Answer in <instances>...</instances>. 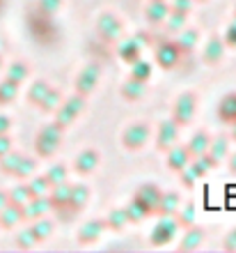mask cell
<instances>
[{
	"label": "cell",
	"mask_w": 236,
	"mask_h": 253,
	"mask_svg": "<svg viewBox=\"0 0 236 253\" xmlns=\"http://www.w3.org/2000/svg\"><path fill=\"white\" fill-rule=\"evenodd\" d=\"M21 154H12V157H5V161H2V170L5 173H14L16 168H19V164H21Z\"/></svg>",
	"instance_id": "cell-48"
},
{
	"label": "cell",
	"mask_w": 236,
	"mask_h": 253,
	"mask_svg": "<svg viewBox=\"0 0 236 253\" xmlns=\"http://www.w3.org/2000/svg\"><path fill=\"white\" fill-rule=\"evenodd\" d=\"M103 230H105V221H101V219L87 221L85 226H80V230H78V244H94L103 235Z\"/></svg>",
	"instance_id": "cell-14"
},
{
	"label": "cell",
	"mask_w": 236,
	"mask_h": 253,
	"mask_svg": "<svg viewBox=\"0 0 236 253\" xmlns=\"http://www.w3.org/2000/svg\"><path fill=\"white\" fill-rule=\"evenodd\" d=\"M218 120L225 125H234L236 122V92L225 94L220 104H218Z\"/></svg>",
	"instance_id": "cell-16"
},
{
	"label": "cell",
	"mask_w": 236,
	"mask_h": 253,
	"mask_svg": "<svg viewBox=\"0 0 236 253\" xmlns=\"http://www.w3.org/2000/svg\"><path fill=\"white\" fill-rule=\"evenodd\" d=\"M87 198H90V189L85 184H71V196H69V205L80 212L83 207L87 205Z\"/></svg>",
	"instance_id": "cell-25"
},
{
	"label": "cell",
	"mask_w": 236,
	"mask_h": 253,
	"mask_svg": "<svg viewBox=\"0 0 236 253\" xmlns=\"http://www.w3.org/2000/svg\"><path fill=\"white\" fill-rule=\"evenodd\" d=\"M30 233L34 235L37 242H46L53 233V223L48 219H44V216H41V219H34V223L30 226Z\"/></svg>",
	"instance_id": "cell-29"
},
{
	"label": "cell",
	"mask_w": 236,
	"mask_h": 253,
	"mask_svg": "<svg viewBox=\"0 0 236 253\" xmlns=\"http://www.w3.org/2000/svg\"><path fill=\"white\" fill-rule=\"evenodd\" d=\"M16 244H19L21 249H30V247H34V244H37L34 235L30 233V228H28V230H23V233L16 235Z\"/></svg>",
	"instance_id": "cell-45"
},
{
	"label": "cell",
	"mask_w": 236,
	"mask_h": 253,
	"mask_svg": "<svg viewBox=\"0 0 236 253\" xmlns=\"http://www.w3.org/2000/svg\"><path fill=\"white\" fill-rule=\"evenodd\" d=\"M99 76H101V67L97 65V62H92V65H87L83 72L78 74V79H76V92L78 94H92L94 87H97L99 83Z\"/></svg>",
	"instance_id": "cell-8"
},
{
	"label": "cell",
	"mask_w": 236,
	"mask_h": 253,
	"mask_svg": "<svg viewBox=\"0 0 236 253\" xmlns=\"http://www.w3.org/2000/svg\"><path fill=\"white\" fill-rule=\"evenodd\" d=\"M23 205H16V203H7L5 205V210H2V226L5 228H12V226H16L21 219H23V210H21Z\"/></svg>",
	"instance_id": "cell-28"
},
{
	"label": "cell",
	"mask_w": 236,
	"mask_h": 253,
	"mask_svg": "<svg viewBox=\"0 0 236 253\" xmlns=\"http://www.w3.org/2000/svg\"><path fill=\"white\" fill-rule=\"evenodd\" d=\"M99 161H101V157H99L97 150H94V147H87V150H83V152L76 157L73 168H76V173L78 175H90L94 168L99 166Z\"/></svg>",
	"instance_id": "cell-11"
},
{
	"label": "cell",
	"mask_w": 236,
	"mask_h": 253,
	"mask_svg": "<svg viewBox=\"0 0 236 253\" xmlns=\"http://www.w3.org/2000/svg\"><path fill=\"white\" fill-rule=\"evenodd\" d=\"M124 210H126V216H129V223H140V221H144L147 216H151V214L147 212V207H144L138 198H131V203H129Z\"/></svg>",
	"instance_id": "cell-27"
},
{
	"label": "cell",
	"mask_w": 236,
	"mask_h": 253,
	"mask_svg": "<svg viewBox=\"0 0 236 253\" xmlns=\"http://www.w3.org/2000/svg\"><path fill=\"white\" fill-rule=\"evenodd\" d=\"M26 187H28L30 198H37V196H46L48 189H51V182L46 180V175H39V177L30 180V184H26Z\"/></svg>",
	"instance_id": "cell-32"
},
{
	"label": "cell",
	"mask_w": 236,
	"mask_h": 253,
	"mask_svg": "<svg viewBox=\"0 0 236 253\" xmlns=\"http://www.w3.org/2000/svg\"><path fill=\"white\" fill-rule=\"evenodd\" d=\"M117 55H119V60H122V62H126V65H133L135 60H140V58H142V44H140L135 37H131V40H124L117 46Z\"/></svg>",
	"instance_id": "cell-12"
},
{
	"label": "cell",
	"mask_w": 236,
	"mask_h": 253,
	"mask_svg": "<svg viewBox=\"0 0 236 253\" xmlns=\"http://www.w3.org/2000/svg\"><path fill=\"white\" fill-rule=\"evenodd\" d=\"M174 216H177V221H179V226H181V228L193 226V223H195V203H193V200H190V203H186L184 210H181V212L177 210V214H174Z\"/></svg>",
	"instance_id": "cell-36"
},
{
	"label": "cell",
	"mask_w": 236,
	"mask_h": 253,
	"mask_svg": "<svg viewBox=\"0 0 236 253\" xmlns=\"http://www.w3.org/2000/svg\"><path fill=\"white\" fill-rule=\"evenodd\" d=\"M73 120H76V115H73L71 111H69V108L65 106V104H60V106L55 108V122H58V125L62 126V129H67V126L71 125Z\"/></svg>",
	"instance_id": "cell-39"
},
{
	"label": "cell",
	"mask_w": 236,
	"mask_h": 253,
	"mask_svg": "<svg viewBox=\"0 0 236 253\" xmlns=\"http://www.w3.org/2000/svg\"><path fill=\"white\" fill-rule=\"evenodd\" d=\"M9 147H12V140H9L5 133H2V136H0V157L9 152Z\"/></svg>",
	"instance_id": "cell-51"
},
{
	"label": "cell",
	"mask_w": 236,
	"mask_h": 253,
	"mask_svg": "<svg viewBox=\"0 0 236 253\" xmlns=\"http://www.w3.org/2000/svg\"><path fill=\"white\" fill-rule=\"evenodd\" d=\"M209 143H211V136L206 131H197L193 138H190V143L186 147H188L190 157H200V154H204L206 150H209Z\"/></svg>",
	"instance_id": "cell-24"
},
{
	"label": "cell",
	"mask_w": 236,
	"mask_h": 253,
	"mask_svg": "<svg viewBox=\"0 0 236 253\" xmlns=\"http://www.w3.org/2000/svg\"><path fill=\"white\" fill-rule=\"evenodd\" d=\"M23 219L28 221H34V219H41L46 216L48 210H51V203H48L46 196H37V198H30L28 203H23Z\"/></svg>",
	"instance_id": "cell-10"
},
{
	"label": "cell",
	"mask_w": 236,
	"mask_h": 253,
	"mask_svg": "<svg viewBox=\"0 0 236 253\" xmlns=\"http://www.w3.org/2000/svg\"><path fill=\"white\" fill-rule=\"evenodd\" d=\"M170 12H172V7L168 5L165 0H151L144 14H147V21H149V23H163Z\"/></svg>",
	"instance_id": "cell-21"
},
{
	"label": "cell",
	"mask_w": 236,
	"mask_h": 253,
	"mask_svg": "<svg viewBox=\"0 0 236 253\" xmlns=\"http://www.w3.org/2000/svg\"><path fill=\"white\" fill-rule=\"evenodd\" d=\"M126 223H129V216H126L124 207H122V210H112V212L108 214V219H105V228H110V230H115V233L124 230Z\"/></svg>",
	"instance_id": "cell-30"
},
{
	"label": "cell",
	"mask_w": 236,
	"mask_h": 253,
	"mask_svg": "<svg viewBox=\"0 0 236 253\" xmlns=\"http://www.w3.org/2000/svg\"><path fill=\"white\" fill-rule=\"evenodd\" d=\"M131 79H138V81H142V83H147V81L151 79V65L147 60H135L131 65Z\"/></svg>",
	"instance_id": "cell-34"
},
{
	"label": "cell",
	"mask_w": 236,
	"mask_h": 253,
	"mask_svg": "<svg viewBox=\"0 0 236 253\" xmlns=\"http://www.w3.org/2000/svg\"><path fill=\"white\" fill-rule=\"evenodd\" d=\"M190 166H193V170L197 173V177H204L211 168L218 166V161L213 159L209 152H204V154H200V157H193V159H190Z\"/></svg>",
	"instance_id": "cell-23"
},
{
	"label": "cell",
	"mask_w": 236,
	"mask_h": 253,
	"mask_svg": "<svg viewBox=\"0 0 236 253\" xmlns=\"http://www.w3.org/2000/svg\"><path fill=\"white\" fill-rule=\"evenodd\" d=\"M202 242H204V228H200V226L193 223V226L186 228V233H184V237H181L179 249H181V251H190V249H197Z\"/></svg>",
	"instance_id": "cell-20"
},
{
	"label": "cell",
	"mask_w": 236,
	"mask_h": 253,
	"mask_svg": "<svg viewBox=\"0 0 236 253\" xmlns=\"http://www.w3.org/2000/svg\"><path fill=\"white\" fill-rule=\"evenodd\" d=\"M197 40H200V30L197 28H181L179 30V35H177V44H179V48H181V53L184 55H190L193 53V48H195V44H197Z\"/></svg>",
	"instance_id": "cell-17"
},
{
	"label": "cell",
	"mask_w": 236,
	"mask_h": 253,
	"mask_svg": "<svg viewBox=\"0 0 236 253\" xmlns=\"http://www.w3.org/2000/svg\"><path fill=\"white\" fill-rule=\"evenodd\" d=\"M154 58H156L158 67L165 69V72H170V69H177L181 65L186 55L181 53V48L174 40H168V37H161L156 44V51H154Z\"/></svg>",
	"instance_id": "cell-1"
},
{
	"label": "cell",
	"mask_w": 236,
	"mask_h": 253,
	"mask_svg": "<svg viewBox=\"0 0 236 253\" xmlns=\"http://www.w3.org/2000/svg\"><path fill=\"white\" fill-rule=\"evenodd\" d=\"M230 173H232V175H236V152L230 157Z\"/></svg>",
	"instance_id": "cell-53"
},
{
	"label": "cell",
	"mask_w": 236,
	"mask_h": 253,
	"mask_svg": "<svg viewBox=\"0 0 236 253\" xmlns=\"http://www.w3.org/2000/svg\"><path fill=\"white\" fill-rule=\"evenodd\" d=\"M223 42H225V46H232V48H236V19L232 21L230 26H227V30H225V37H223Z\"/></svg>",
	"instance_id": "cell-47"
},
{
	"label": "cell",
	"mask_w": 236,
	"mask_h": 253,
	"mask_svg": "<svg viewBox=\"0 0 236 253\" xmlns=\"http://www.w3.org/2000/svg\"><path fill=\"white\" fill-rule=\"evenodd\" d=\"M69 196H71V184H67V182L51 187L46 193L48 203H51V210H55V207H60V205H67V203H69Z\"/></svg>",
	"instance_id": "cell-19"
},
{
	"label": "cell",
	"mask_w": 236,
	"mask_h": 253,
	"mask_svg": "<svg viewBox=\"0 0 236 253\" xmlns=\"http://www.w3.org/2000/svg\"><path fill=\"white\" fill-rule=\"evenodd\" d=\"M62 133H65V129H62L58 122H51V125H46L44 129H41L39 136H37V140H34L37 154H39L41 159H51L53 154L58 152Z\"/></svg>",
	"instance_id": "cell-2"
},
{
	"label": "cell",
	"mask_w": 236,
	"mask_h": 253,
	"mask_svg": "<svg viewBox=\"0 0 236 253\" xmlns=\"http://www.w3.org/2000/svg\"><path fill=\"white\" fill-rule=\"evenodd\" d=\"M161 196H163V191H161L156 184H140L138 191L133 193V198H138L140 203L147 207V212L149 214H156L158 203H161Z\"/></svg>",
	"instance_id": "cell-9"
},
{
	"label": "cell",
	"mask_w": 236,
	"mask_h": 253,
	"mask_svg": "<svg viewBox=\"0 0 236 253\" xmlns=\"http://www.w3.org/2000/svg\"><path fill=\"white\" fill-rule=\"evenodd\" d=\"M51 90V85H48L46 81H34L33 85H30V90H28V101L30 104H34V106H39L41 104V99L46 97V92Z\"/></svg>",
	"instance_id": "cell-31"
},
{
	"label": "cell",
	"mask_w": 236,
	"mask_h": 253,
	"mask_svg": "<svg viewBox=\"0 0 236 253\" xmlns=\"http://www.w3.org/2000/svg\"><path fill=\"white\" fill-rule=\"evenodd\" d=\"M9 203V198H7V193H0V212L5 210V205Z\"/></svg>",
	"instance_id": "cell-54"
},
{
	"label": "cell",
	"mask_w": 236,
	"mask_h": 253,
	"mask_svg": "<svg viewBox=\"0 0 236 253\" xmlns=\"http://www.w3.org/2000/svg\"><path fill=\"white\" fill-rule=\"evenodd\" d=\"M62 7V0H39V12L48 14V16H55Z\"/></svg>",
	"instance_id": "cell-43"
},
{
	"label": "cell",
	"mask_w": 236,
	"mask_h": 253,
	"mask_svg": "<svg viewBox=\"0 0 236 253\" xmlns=\"http://www.w3.org/2000/svg\"><path fill=\"white\" fill-rule=\"evenodd\" d=\"M186 19H188V14L172 9V12L168 14V19H165L168 21V23H165V30H168V33H179V30L186 26Z\"/></svg>",
	"instance_id": "cell-33"
},
{
	"label": "cell",
	"mask_w": 236,
	"mask_h": 253,
	"mask_svg": "<svg viewBox=\"0 0 236 253\" xmlns=\"http://www.w3.org/2000/svg\"><path fill=\"white\" fill-rule=\"evenodd\" d=\"M179 140V125L174 120H163L158 125V133H156V150L168 152L172 145H177Z\"/></svg>",
	"instance_id": "cell-7"
},
{
	"label": "cell",
	"mask_w": 236,
	"mask_h": 253,
	"mask_svg": "<svg viewBox=\"0 0 236 253\" xmlns=\"http://www.w3.org/2000/svg\"><path fill=\"white\" fill-rule=\"evenodd\" d=\"M16 97V83L7 79L2 85H0V101H12Z\"/></svg>",
	"instance_id": "cell-44"
},
{
	"label": "cell",
	"mask_w": 236,
	"mask_h": 253,
	"mask_svg": "<svg viewBox=\"0 0 236 253\" xmlns=\"http://www.w3.org/2000/svg\"><path fill=\"white\" fill-rule=\"evenodd\" d=\"M34 168H37V164H34L33 159H26V157H23V159H21V164H19V168L14 170V175L23 180V177H28V175L34 173Z\"/></svg>",
	"instance_id": "cell-41"
},
{
	"label": "cell",
	"mask_w": 236,
	"mask_h": 253,
	"mask_svg": "<svg viewBox=\"0 0 236 253\" xmlns=\"http://www.w3.org/2000/svg\"><path fill=\"white\" fill-rule=\"evenodd\" d=\"M190 152L186 145H172L170 150H168V168L170 170H174V173H179L181 168H186L190 164Z\"/></svg>",
	"instance_id": "cell-13"
},
{
	"label": "cell",
	"mask_w": 236,
	"mask_h": 253,
	"mask_svg": "<svg viewBox=\"0 0 236 253\" xmlns=\"http://www.w3.org/2000/svg\"><path fill=\"white\" fill-rule=\"evenodd\" d=\"M147 83H142V81H138V79H129L122 85V97H124L126 101H138V99H142L144 97V92H147Z\"/></svg>",
	"instance_id": "cell-22"
},
{
	"label": "cell",
	"mask_w": 236,
	"mask_h": 253,
	"mask_svg": "<svg viewBox=\"0 0 236 253\" xmlns=\"http://www.w3.org/2000/svg\"><path fill=\"white\" fill-rule=\"evenodd\" d=\"M97 33L99 37L108 44H115V42L122 40V33H124V23L115 16L112 12H103L97 21Z\"/></svg>",
	"instance_id": "cell-4"
},
{
	"label": "cell",
	"mask_w": 236,
	"mask_h": 253,
	"mask_svg": "<svg viewBox=\"0 0 236 253\" xmlns=\"http://www.w3.org/2000/svg\"><path fill=\"white\" fill-rule=\"evenodd\" d=\"M179 205H181V198H179L177 191H163L156 214H158V216H172V214H177Z\"/></svg>",
	"instance_id": "cell-18"
},
{
	"label": "cell",
	"mask_w": 236,
	"mask_h": 253,
	"mask_svg": "<svg viewBox=\"0 0 236 253\" xmlns=\"http://www.w3.org/2000/svg\"><path fill=\"white\" fill-rule=\"evenodd\" d=\"M87 97L85 94H71V97H67V101H62V104H65L67 108H69V111H71L73 115H76V118H78L80 113H83V111H85V106H87Z\"/></svg>",
	"instance_id": "cell-37"
},
{
	"label": "cell",
	"mask_w": 236,
	"mask_h": 253,
	"mask_svg": "<svg viewBox=\"0 0 236 253\" xmlns=\"http://www.w3.org/2000/svg\"><path fill=\"white\" fill-rule=\"evenodd\" d=\"M9 126H12V120H9L7 115H0V133H5Z\"/></svg>",
	"instance_id": "cell-52"
},
{
	"label": "cell",
	"mask_w": 236,
	"mask_h": 253,
	"mask_svg": "<svg viewBox=\"0 0 236 253\" xmlns=\"http://www.w3.org/2000/svg\"><path fill=\"white\" fill-rule=\"evenodd\" d=\"M62 101H65V99H62V92H60V90H55V87H51V90L46 92V97L41 99L39 108H41V111H55Z\"/></svg>",
	"instance_id": "cell-35"
},
{
	"label": "cell",
	"mask_w": 236,
	"mask_h": 253,
	"mask_svg": "<svg viewBox=\"0 0 236 253\" xmlns=\"http://www.w3.org/2000/svg\"><path fill=\"white\" fill-rule=\"evenodd\" d=\"M195 108H197V97L193 92H184L181 97H177L174 108H172V120L179 126L190 125V120L195 118Z\"/></svg>",
	"instance_id": "cell-6"
},
{
	"label": "cell",
	"mask_w": 236,
	"mask_h": 253,
	"mask_svg": "<svg viewBox=\"0 0 236 253\" xmlns=\"http://www.w3.org/2000/svg\"><path fill=\"white\" fill-rule=\"evenodd\" d=\"M179 230H181V226H179L174 214L172 216H161L158 223L154 226V230H151V237H149L151 247H168L170 242H174Z\"/></svg>",
	"instance_id": "cell-3"
},
{
	"label": "cell",
	"mask_w": 236,
	"mask_h": 253,
	"mask_svg": "<svg viewBox=\"0 0 236 253\" xmlns=\"http://www.w3.org/2000/svg\"><path fill=\"white\" fill-rule=\"evenodd\" d=\"M26 76H28V65L26 62H14V65L9 67V81H12V83L19 85Z\"/></svg>",
	"instance_id": "cell-40"
},
{
	"label": "cell",
	"mask_w": 236,
	"mask_h": 253,
	"mask_svg": "<svg viewBox=\"0 0 236 253\" xmlns=\"http://www.w3.org/2000/svg\"><path fill=\"white\" fill-rule=\"evenodd\" d=\"M223 247L227 249V251H234V249H236V228L227 233V237H225V244H223Z\"/></svg>",
	"instance_id": "cell-50"
},
{
	"label": "cell",
	"mask_w": 236,
	"mask_h": 253,
	"mask_svg": "<svg viewBox=\"0 0 236 253\" xmlns=\"http://www.w3.org/2000/svg\"><path fill=\"white\" fill-rule=\"evenodd\" d=\"M9 198H12V203H16V205H23V203H28V200H30L28 187H26V184H23V187H16L12 193H9Z\"/></svg>",
	"instance_id": "cell-46"
},
{
	"label": "cell",
	"mask_w": 236,
	"mask_h": 253,
	"mask_svg": "<svg viewBox=\"0 0 236 253\" xmlns=\"http://www.w3.org/2000/svg\"><path fill=\"white\" fill-rule=\"evenodd\" d=\"M193 2H195V0H174V2H172V9H177V12L188 14V12H190V7H193Z\"/></svg>",
	"instance_id": "cell-49"
},
{
	"label": "cell",
	"mask_w": 236,
	"mask_h": 253,
	"mask_svg": "<svg viewBox=\"0 0 236 253\" xmlns=\"http://www.w3.org/2000/svg\"><path fill=\"white\" fill-rule=\"evenodd\" d=\"M149 133H151V126L149 122H133V125H129L124 129V133H122V145L126 147V150H142L144 143L149 140Z\"/></svg>",
	"instance_id": "cell-5"
},
{
	"label": "cell",
	"mask_w": 236,
	"mask_h": 253,
	"mask_svg": "<svg viewBox=\"0 0 236 253\" xmlns=\"http://www.w3.org/2000/svg\"><path fill=\"white\" fill-rule=\"evenodd\" d=\"M46 180L51 182V187L67 182V166L65 164H53V166L46 170Z\"/></svg>",
	"instance_id": "cell-38"
},
{
	"label": "cell",
	"mask_w": 236,
	"mask_h": 253,
	"mask_svg": "<svg viewBox=\"0 0 236 253\" xmlns=\"http://www.w3.org/2000/svg\"><path fill=\"white\" fill-rule=\"evenodd\" d=\"M225 48H227V46H225L223 37L211 35L209 42H206V48H204V62H206V65H218V62L223 60Z\"/></svg>",
	"instance_id": "cell-15"
},
{
	"label": "cell",
	"mask_w": 236,
	"mask_h": 253,
	"mask_svg": "<svg viewBox=\"0 0 236 253\" xmlns=\"http://www.w3.org/2000/svg\"><path fill=\"white\" fill-rule=\"evenodd\" d=\"M179 175H181V184H184L186 189H193V187H195V180H200L190 164H188L186 168H181V170H179Z\"/></svg>",
	"instance_id": "cell-42"
},
{
	"label": "cell",
	"mask_w": 236,
	"mask_h": 253,
	"mask_svg": "<svg viewBox=\"0 0 236 253\" xmlns=\"http://www.w3.org/2000/svg\"><path fill=\"white\" fill-rule=\"evenodd\" d=\"M206 152H209L216 161H223L225 157H227V152H230V138H227V136H216V138H211Z\"/></svg>",
	"instance_id": "cell-26"
},
{
	"label": "cell",
	"mask_w": 236,
	"mask_h": 253,
	"mask_svg": "<svg viewBox=\"0 0 236 253\" xmlns=\"http://www.w3.org/2000/svg\"><path fill=\"white\" fill-rule=\"evenodd\" d=\"M234 12H236V9H234Z\"/></svg>",
	"instance_id": "cell-57"
},
{
	"label": "cell",
	"mask_w": 236,
	"mask_h": 253,
	"mask_svg": "<svg viewBox=\"0 0 236 253\" xmlns=\"http://www.w3.org/2000/svg\"><path fill=\"white\" fill-rule=\"evenodd\" d=\"M197 2H206V0H197Z\"/></svg>",
	"instance_id": "cell-56"
},
{
	"label": "cell",
	"mask_w": 236,
	"mask_h": 253,
	"mask_svg": "<svg viewBox=\"0 0 236 253\" xmlns=\"http://www.w3.org/2000/svg\"><path fill=\"white\" fill-rule=\"evenodd\" d=\"M230 126H232V140L236 143V122H234V125H230Z\"/></svg>",
	"instance_id": "cell-55"
}]
</instances>
